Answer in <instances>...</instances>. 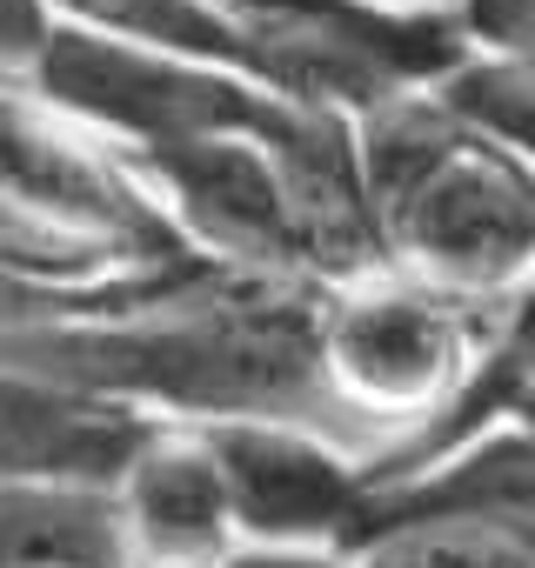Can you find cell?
Here are the masks:
<instances>
[{"label":"cell","mask_w":535,"mask_h":568,"mask_svg":"<svg viewBox=\"0 0 535 568\" xmlns=\"http://www.w3.org/2000/svg\"><path fill=\"white\" fill-rule=\"evenodd\" d=\"M322 315H329L322 281L208 267L181 295L148 302L134 315L0 335V362L61 375L94 395H121L148 415L168 408L201 428L208 422H302V428L349 442L342 402L329 388Z\"/></svg>","instance_id":"obj_1"},{"label":"cell","mask_w":535,"mask_h":568,"mask_svg":"<svg viewBox=\"0 0 535 568\" xmlns=\"http://www.w3.org/2000/svg\"><path fill=\"white\" fill-rule=\"evenodd\" d=\"M74 21L221 68L275 101L362 121L369 108L435 88L468 61V34L448 8L402 0H61Z\"/></svg>","instance_id":"obj_2"},{"label":"cell","mask_w":535,"mask_h":568,"mask_svg":"<svg viewBox=\"0 0 535 568\" xmlns=\"http://www.w3.org/2000/svg\"><path fill=\"white\" fill-rule=\"evenodd\" d=\"M0 261L88 295H174L221 267L94 128L21 81H0Z\"/></svg>","instance_id":"obj_3"},{"label":"cell","mask_w":535,"mask_h":568,"mask_svg":"<svg viewBox=\"0 0 535 568\" xmlns=\"http://www.w3.org/2000/svg\"><path fill=\"white\" fill-rule=\"evenodd\" d=\"M388 267L448 295L502 302L535 274V161L455 114L435 88L355 121Z\"/></svg>","instance_id":"obj_4"},{"label":"cell","mask_w":535,"mask_h":568,"mask_svg":"<svg viewBox=\"0 0 535 568\" xmlns=\"http://www.w3.org/2000/svg\"><path fill=\"white\" fill-rule=\"evenodd\" d=\"M495 302L448 295L435 281H415L402 267H375L362 281L329 288L322 348H329V388L342 402L349 442L369 435L375 455H395L415 442L475 375L488 342Z\"/></svg>","instance_id":"obj_5"},{"label":"cell","mask_w":535,"mask_h":568,"mask_svg":"<svg viewBox=\"0 0 535 568\" xmlns=\"http://www.w3.org/2000/svg\"><path fill=\"white\" fill-rule=\"evenodd\" d=\"M234 501V528L275 548H335L349 555L369 515V462L302 422H208L201 428Z\"/></svg>","instance_id":"obj_6"},{"label":"cell","mask_w":535,"mask_h":568,"mask_svg":"<svg viewBox=\"0 0 535 568\" xmlns=\"http://www.w3.org/2000/svg\"><path fill=\"white\" fill-rule=\"evenodd\" d=\"M161 415L0 362V488H121Z\"/></svg>","instance_id":"obj_7"},{"label":"cell","mask_w":535,"mask_h":568,"mask_svg":"<svg viewBox=\"0 0 535 568\" xmlns=\"http://www.w3.org/2000/svg\"><path fill=\"white\" fill-rule=\"evenodd\" d=\"M128 555L148 568H214L234 555V501L208 435H154L114 488Z\"/></svg>","instance_id":"obj_8"},{"label":"cell","mask_w":535,"mask_h":568,"mask_svg":"<svg viewBox=\"0 0 535 568\" xmlns=\"http://www.w3.org/2000/svg\"><path fill=\"white\" fill-rule=\"evenodd\" d=\"M0 568H128L114 488H0Z\"/></svg>","instance_id":"obj_9"},{"label":"cell","mask_w":535,"mask_h":568,"mask_svg":"<svg viewBox=\"0 0 535 568\" xmlns=\"http://www.w3.org/2000/svg\"><path fill=\"white\" fill-rule=\"evenodd\" d=\"M349 568H535V555L475 515H375L349 541Z\"/></svg>","instance_id":"obj_10"},{"label":"cell","mask_w":535,"mask_h":568,"mask_svg":"<svg viewBox=\"0 0 535 568\" xmlns=\"http://www.w3.org/2000/svg\"><path fill=\"white\" fill-rule=\"evenodd\" d=\"M455 14H462V34L475 54L535 68V0H455Z\"/></svg>","instance_id":"obj_11"},{"label":"cell","mask_w":535,"mask_h":568,"mask_svg":"<svg viewBox=\"0 0 535 568\" xmlns=\"http://www.w3.org/2000/svg\"><path fill=\"white\" fill-rule=\"evenodd\" d=\"M61 21H68L61 0H0V81H28Z\"/></svg>","instance_id":"obj_12"},{"label":"cell","mask_w":535,"mask_h":568,"mask_svg":"<svg viewBox=\"0 0 535 568\" xmlns=\"http://www.w3.org/2000/svg\"><path fill=\"white\" fill-rule=\"evenodd\" d=\"M214 568H349V555H335V548H275V541H248V548H234V555L214 561Z\"/></svg>","instance_id":"obj_13"},{"label":"cell","mask_w":535,"mask_h":568,"mask_svg":"<svg viewBox=\"0 0 535 568\" xmlns=\"http://www.w3.org/2000/svg\"><path fill=\"white\" fill-rule=\"evenodd\" d=\"M402 8H448V0H402Z\"/></svg>","instance_id":"obj_14"}]
</instances>
